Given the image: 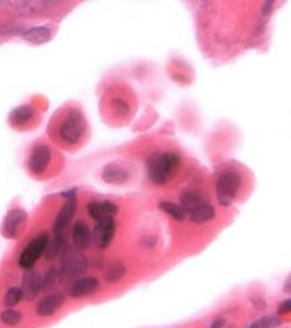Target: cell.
Wrapping results in <instances>:
<instances>
[{
    "label": "cell",
    "mask_w": 291,
    "mask_h": 328,
    "mask_svg": "<svg viewBox=\"0 0 291 328\" xmlns=\"http://www.w3.org/2000/svg\"><path fill=\"white\" fill-rule=\"evenodd\" d=\"M181 165V158L176 152H156L148 159V179L155 185H164L175 176Z\"/></svg>",
    "instance_id": "1"
},
{
    "label": "cell",
    "mask_w": 291,
    "mask_h": 328,
    "mask_svg": "<svg viewBox=\"0 0 291 328\" xmlns=\"http://www.w3.org/2000/svg\"><path fill=\"white\" fill-rule=\"evenodd\" d=\"M180 206L194 223H205L215 218V209L202 194L194 191H186L180 196Z\"/></svg>",
    "instance_id": "2"
},
{
    "label": "cell",
    "mask_w": 291,
    "mask_h": 328,
    "mask_svg": "<svg viewBox=\"0 0 291 328\" xmlns=\"http://www.w3.org/2000/svg\"><path fill=\"white\" fill-rule=\"evenodd\" d=\"M241 187V175L236 169H227L216 180V200L222 206H231L235 202Z\"/></svg>",
    "instance_id": "3"
},
{
    "label": "cell",
    "mask_w": 291,
    "mask_h": 328,
    "mask_svg": "<svg viewBox=\"0 0 291 328\" xmlns=\"http://www.w3.org/2000/svg\"><path fill=\"white\" fill-rule=\"evenodd\" d=\"M59 137L60 139L66 143L74 144L78 143L80 138L85 132V121H84L83 113L79 109H71L67 113V116L59 125Z\"/></svg>",
    "instance_id": "4"
},
{
    "label": "cell",
    "mask_w": 291,
    "mask_h": 328,
    "mask_svg": "<svg viewBox=\"0 0 291 328\" xmlns=\"http://www.w3.org/2000/svg\"><path fill=\"white\" fill-rule=\"evenodd\" d=\"M88 268V260L81 253L74 252L72 249L66 248L62 259V267L58 272L59 282H67L74 277L83 274Z\"/></svg>",
    "instance_id": "5"
},
{
    "label": "cell",
    "mask_w": 291,
    "mask_h": 328,
    "mask_svg": "<svg viewBox=\"0 0 291 328\" xmlns=\"http://www.w3.org/2000/svg\"><path fill=\"white\" fill-rule=\"evenodd\" d=\"M49 243L48 232H41L40 235L36 236L34 239L30 240L25 249L21 252L19 257V265L24 269L33 268L36 261L41 257V255L45 252L46 246Z\"/></svg>",
    "instance_id": "6"
},
{
    "label": "cell",
    "mask_w": 291,
    "mask_h": 328,
    "mask_svg": "<svg viewBox=\"0 0 291 328\" xmlns=\"http://www.w3.org/2000/svg\"><path fill=\"white\" fill-rule=\"evenodd\" d=\"M62 196L66 197V202L60 208L59 213H58V216L55 218V222H54V226H53L54 235L63 234V230L71 222L74 213L76 212V206H78V202H76V189L66 191V192L62 193Z\"/></svg>",
    "instance_id": "7"
},
{
    "label": "cell",
    "mask_w": 291,
    "mask_h": 328,
    "mask_svg": "<svg viewBox=\"0 0 291 328\" xmlns=\"http://www.w3.org/2000/svg\"><path fill=\"white\" fill-rule=\"evenodd\" d=\"M116 232V220L113 217L105 218L103 220H99L95 226L92 239L95 240L96 246L101 249L108 248L112 243Z\"/></svg>",
    "instance_id": "8"
},
{
    "label": "cell",
    "mask_w": 291,
    "mask_h": 328,
    "mask_svg": "<svg viewBox=\"0 0 291 328\" xmlns=\"http://www.w3.org/2000/svg\"><path fill=\"white\" fill-rule=\"evenodd\" d=\"M52 162V150L46 144H38L33 148L28 159V167L30 172L41 175L48 169Z\"/></svg>",
    "instance_id": "9"
},
{
    "label": "cell",
    "mask_w": 291,
    "mask_h": 328,
    "mask_svg": "<svg viewBox=\"0 0 291 328\" xmlns=\"http://www.w3.org/2000/svg\"><path fill=\"white\" fill-rule=\"evenodd\" d=\"M28 214L23 209H13L5 216L3 223V232L7 238L15 239L20 234L21 227L26 223Z\"/></svg>",
    "instance_id": "10"
},
{
    "label": "cell",
    "mask_w": 291,
    "mask_h": 328,
    "mask_svg": "<svg viewBox=\"0 0 291 328\" xmlns=\"http://www.w3.org/2000/svg\"><path fill=\"white\" fill-rule=\"evenodd\" d=\"M21 293L23 298L26 301H33L38 296V293L42 290V276L36 269H28L25 273L21 282Z\"/></svg>",
    "instance_id": "11"
},
{
    "label": "cell",
    "mask_w": 291,
    "mask_h": 328,
    "mask_svg": "<svg viewBox=\"0 0 291 328\" xmlns=\"http://www.w3.org/2000/svg\"><path fill=\"white\" fill-rule=\"evenodd\" d=\"M100 288V282L95 277H81L72 281L68 286V294L74 298H84V297L95 294Z\"/></svg>",
    "instance_id": "12"
},
{
    "label": "cell",
    "mask_w": 291,
    "mask_h": 328,
    "mask_svg": "<svg viewBox=\"0 0 291 328\" xmlns=\"http://www.w3.org/2000/svg\"><path fill=\"white\" fill-rule=\"evenodd\" d=\"M64 301H66V297L62 293H54V294L45 297L37 303V315L41 316V318H48V316L54 315L62 307Z\"/></svg>",
    "instance_id": "13"
},
{
    "label": "cell",
    "mask_w": 291,
    "mask_h": 328,
    "mask_svg": "<svg viewBox=\"0 0 291 328\" xmlns=\"http://www.w3.org/2000/svg\"><path fill=\"white\" fill-rule=\"evenodd\" d=\"M72 240H74L75 248H78L79 251L89 248V246L92 243V234L88 224L84 220L79 219L74 223V226H72Z\"/></svg>",
    "instance_id": "14"
},
{
    "label": "cell",
    "mask_w": 291,
    "mask_h": 328,
    "mask_svg": "<svg viewBox=\"0 0 291 328\" xmlns=\"http://www.w3.org/2000/svg\"><path fill=\"white\" fill-rule=\"evenodd\" d=\"M87 208L89 216L97 222L113 217L118 212V206L112 201H91Z\"/></svg>",
    "instance_id": "15"
},
{
    "label": "cell",
    "mask_w": 291,
    "mask_h": 328,
    "mask_svg": "<svg viewBox=\"0 0 291 328\" xmlns=\"http://www.w3.org/2000/svg\"><path fill=\"white\" fill-rule=\"evenodd\" d=\"M103 180L108 184L113 185H121L124 184L125 181H128L129 172L128 169L124 168L122 165L117 163H109L106 164L103 169Z\"/></svg>",
    "instance_id": "16"
},
{
    "label": "cell",
    "mask_w": 291,
    "mask_h": 328,
    "mask_svg": "<svg viewBox=\"0 0 291 328\" xmlns=\"http://www.w3.org/2000/svg\"><path fill=\"white\" fill-rule=\"evenodd\" d=\"M23 38L33 45H42L50 41L52 32L46 27H33L23 33Z\"/></svg>",
    "instance_id": "17"
},
{
    "label": "cell",
    "mask_w": 291,
    "mask_h": 328,
    "mask_svg": "<svg viewBox=\"0 0 291 328\" xmlns=\"http://www.w3.org/2000/svg\"><path fill=\"white\" fill-rule=\"evenodd\" d=\"M64 244H66V239H64L63 234H59V235H54L52 242H49L48 246H46V249H45V257L50 260V259H54L58 255L63 252Z\"/></svg>",
    "instance_id": "18"
},
{
    "label": "cell",
    "mask_w": 291,
    "mask_h": 328,
    "mask_svg": "<svg viewBox=\"0 0 291 328\" xmlns=\"http://www.w3.org/2000/svg\"><path fill=\"white\" fill-rule=\"evenodd\" d=\"M159 209H161L164 213H167L168 216H171L177 222H183L186 217V213L184 212V209L180 205L171 202V201H161L159 204Z\"/></svg>",
    "instance_id": "19"
},
{
    "label": "cell",
    "mask_w": 291,
    "mask_h": 328,
    "mask_svg": "<svg viewBox=\"0 0 291 328\" xmlns=\"http://www.w3.org/2000/svg\"><path fill=\"white\" fill-rule=\"evenodd\" d=\"M34 110L32 105H21L11 113V118L16 125H24L32 120Z\"/></svg>",
    "instance_id": "20"
},
{
    "label": "cell",
    "mask_w": 291,
    "mask_h": 328,
    "mask_svg": "<svg viewBox=\"0 0 291 328\" xmlns=\"http://www.w3.org/2000/svg\"><path fill=\"white\" fill-rule=\"evenodd\" d=\"M23 319H24V315L15 308H7L0 314V322L9 327H16L23 322Z\"/></svg>",
    "instance_id": "21"
},
{
    "label": "cell",
    "mask_w": 291,
    "mask_h": 328,
    "mask_svg": "<svg viewBox=\"0 0 291 328\" xmlns=\"http://www.w3.org/2000/svg\"><path fill=\"white\" fill-rule=\"evenodd\" d=\"M126 274V267L121 263L113 264L109 267V269L105 272V280L110 282V284H116L120 282Z\"/></svg>",
    "instance_id": "22"
},
{
    "label": "cell",
    "mask_w": 291,
    "mask_h": 328,
    "mask_svg": "<svg viewBox=\"0 0 291 328\" xmlns=\"http://www.w3.org/2000/svg\"><path fill=\"white\" fill-rule=\"evenodd\" d=\"M21 300H23V293H21L20 288H16V286H15V288L8 289V292L5 293L4 297L5 307L8 308L15 307L16 304L20 303Z\"/></svg>",
    "instance_id": "23"
},
{
    "label": "cell",
    "mask_w": 291,
    "mask_h": 328,
    "mask_svg": "<svg viewBox=\"0 0 291 328\" xmlns=\"http://www.w3.org/2000/svg\"><path fill=\"white\" fill-rule=\"evenodd\" d=\"M56 281H58V271L55 268H50L42 277V290L52 289L56 284Z\"/></svg>",
    "instance_id": "24"
},
{
    "label": "cell",
    "mask_w": 291,
    "mask_h": 328,
    "mask_svg": "<svg viewBox=\"0 0 291 328\" xmlns=\"http://www.w3.org/2000/svg\"><path fill=\"white\" fill-rule=\"evenodd\" d=\"M257 324H259V328H275L281 326V320L277 316L267 315L264 316L263 319L260 320V323Z\"/></svg>",
    "instance_id": "25"
},
{
    "label": "cell",
    "mask_w": 291,
    "mask_h": 328,
    "mask_svg": "<svg viewBox=\"0 0 291 328\" xmlns=\"http://www.w3.org/2000/svg\"><path fill=\"white\" fill-rule=\"evenodd\" d=\"M112 107L114 108V110H116L118 116H125V114H128L129 104L124 100V99H121V97L114 99L112 103Z\"/></svg>",
    "instance_id": "26"
},
{
    "label": "cell",
    "mask_w": 291,
    "mask_h": 328,
    "mask_svg": "<svg viewBox=\"0 0 291 328\" xmlns=\"http://www.w3.org/2000/svg\"><path fill=\"white\" fill-rule=\"evenodd\" d=\"M251 301L252 303H253V306H255L257 310H265L266 308V301L264 300L263 297H259V296H255V297H251Z\"/></svg>",
    "instance_id": "27"
},
{
    "label": "cell",
    "mask_w": 291,
    "mask_h": 328,
    "mask_svg": "<svg viewBox=\"0 0 291 328\" xmlns=\"http://www.w3.org/2000/svg\"><path fill=\"white\" fill-rule=\"evenodd\" d=\"M291 310V300L290 298H287L286 301H283L282 303L279 304L278 307V314L279 315H286V314H289Z\"/></svg>",
    "instance_id": "28"
},
{
    "label": "cell",
    "mask_w": 291,
    "mask_h": 328,
    "mask_svg": "<svg viewBox=\"0 0 291 328\" xmlns=\"http://www.w3.org/2000/svg\"><path fill=\"white\" fill-rule=\"evenodd\" d=\"M271 9H273V1H264L263 5V15L264 16H267V15H270Z\"/></svg>",
    "instance_id": "29"
},
{
    "label": "cell",
    "mask_w": 291,
    "mask_h": 328,
    "mask_svg": "<svg viewBox=\"0 0 291 328\" xmlns=\"http://www.w3.org/2000/svg\"><path fill=\"white\" fill-rule=\"evenodd\" d=\"M224 323H226V320L223 318H219V319H216L214 323L212 324V327L210 328H223Z\"/></svg>",
    "instance_id": "30"
},
{
    "label": "cell",
    "mask_w": 291,
    "mask_h": 328,
    "mask_svg": "<svg viewBox=\"0 0 291 328\" xmlns=\"http://www.w3.org/2000/svg\"><path fill=\"white\" fill-rule=\"evenodd\" d=\"M290 277H287V280H286V285H285V286H283V292L285 293H290V290H291V286H290Z\"/></svg>",
    "instance_id": "31"
},
{
    "label": "cell",
    "mask_w": 291,
    "mask_h": 328,
    "mask_svg": "<svg viewBox=\"0 0 291 328\" xmlns=\"http://www.w3.org/2000/svg\"><path fill=\"white\" fill-rule=\"evenodd\" d=\"M249 328H259V324L253 323V324H252V326H249Z\"/></svg>",
    "instance_id": "32"
}]
</instances>
